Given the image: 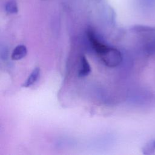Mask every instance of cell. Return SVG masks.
<instances>
[{
  "label": "cell",
  "instance_id": "obj_1",
  "mask_svg": "<svg viewBox=\"0 0 155 155\" xmlns=\"http://www.w3.org/2000/svg\"><path fill=\"white\" fill-rule=\"evenodd\" d=\"M87 36L92 47L104 64L111 68L120 64L122 56L119 50L101 42L91 30L87 31Z\"/></svg>",
  "mask_w": 155,
  "mask_h": 155
},
{
  "label": "cell",
  "instance_id": "obj_2",
  "mask_svg": "<svg viewBox=\"0 0 155 155\" xmlns=\"http://www.w3.org/2000/svg\"><path fill=\"white\" fill-rule=\"evenodd\" d=\"M27 49L26 46L22 44L18 45L13 49L11 54V58L14 61L21 60L27 55Z\"/></svg>",
  "mask_w": 155,
  "mask_h": 155
},
{
  "label": "cell",
  "instance_id": "obj_3",
  "mask_svg": "<svg viewBox=\"0 0 155 155\" xmlns=\"http://www.w3.org/2000/svg\"><path fill=\"white\" fill-rule=\"evenodd\" d=\"M39 74H40V68L39 67L35 68L31 72L30 74L28 76L26 81L22 84V87L25 88H28L31 86L38 80V78L39 77Z\"/></svg>",
  "mask_w": 155,
  "mask_h": 155
},
{
  "label": "cell",
  "instance_id": "obj_4",
  "mask_svg": "<svg viewBox=\"0 0 155 155\" xmlns=\"http://www.w3.org/2000/svg\"><path fill=\"white\" fill-rule=\"evenodd\" d=\"M81 68L79 71V76L84 77L88 76L91 72V67L85 56H81L80 58Z\"/></svg>",
  "mask_w": 155,
  "mask_h": 155
},
{
  "label": "cell",
  "instance_id": "obj_5",
  "mask_svg": "<svg viewBox=\"0 0 155 155\" xmlns=\"http://www.w3.org/2000/svg\"><path fill=\"white\" fill-rule=\"evenodd\" d=\"M5 11L8 14H15L18 11V5L15 1L11 0L9 1L5 6Z\"/></svg>",
  "mask_w": 155,
  "mask_h": 155
},
{
  "label": "cell",
  "instance_id": "obj_6",
  "mask_svg": "<svg viewBox=\"0 0 155 155\" xmlns=\"http://www.w3.org/2000/svg\"><path fill=\"white\" fill-rule=\"evenodd\" d=\"M154 150H155V141L149 143L144 148L145 151H147V154L149 153V151H152Z\"/></svg>",
  "mask_w": 155,
  "mask_h": 155
}]
</instances>
